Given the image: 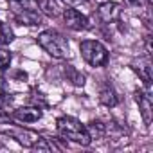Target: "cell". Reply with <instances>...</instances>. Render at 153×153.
I'll use <instances>...</instances> for the list:
<instances>
[{
  "label": "cell",
  "mask_w": 153,
  "mask_h": 153,
  "mask_svg": "<svg viewBox=\"0 0 153 153\" xmlns=\"http://www.w3.org/2000/svg\"><path fill=\"white\" fill-rule=\"evenodd\" d=\"M56 128H58V133L67 139V140H72L76 144H81V146H88L92 142V137L88 133V128L78 121L76 117H70V115H63L56 121Z\"/></svg>",
  "instance_id": "obj_1"
},
{
  "label": "cell",
  "mask_w": 153,
  "mask_h": 153,
  "mask_svg": "<svg viewBox=\"0 0 153 153\" xmlns=\"http://www.w3.org/2000/svg\"><path fill=\"white\" fill-rule=\"evenodd\" d=\"M38 45L52 58L56 59H65L68 58L70 54V45H68V40L59 34L58 31H52V29H47L43 33L38 34Z\"/></svg>",
  "instance_id": "obj_2"
},
{
  "label": "cell",
  "mask_w": 153,
  "mask_h": 153,
  "mask_svg": "<svg viewBox=\"0 0 153 153\" xmlns=\"http://www.w3.org/2000/svg\"><path fill=\"white\" fill-rule=\"evenodd\" d=\"M83 59L92 67H105L110 59L106 47L97 40H83L79 45Z\"/></svg>",
  "instance_id": "obj_3"
},
{
  "label": "cell",
  "mask_w": 153,
  "mask_h": 153,
  "mask_svg": "<svg viewBox=\"0 0 153 153\" xmlns=\"http://www.w3.org/2000/svg\"><path fill=\"white\" fill-rule=\"evenodd\" d=\"M135 101H137V105H139V112H140V115H142L144 124L149 126L151 121H153V99H151L149 88H146V90H137V92H135Z\"/></svg>",
  "instance_id": "obj_4"
},
{
  "label": "cell",
  "mask_w": 153,
  "mask_h": 153,
  "mask_svg": "<svg viewBox=\"0 0 153 153\" xmlns=\"http://www.w3.org/2000/svg\"><path fill=\"white\" fill-rule=\"evenodd\" d=\"M61 15H63L65 25H67L68 29H72V31H85V29L88 27V18H87L83 13H79L78 9L67 7V9L61 11Z\"/></svg>",
  "instance_id": "obj_5"
},
{
  "label": "cell",
  "mask_w": 153,
  "mask_h": 153,
  "mask_svg": "<svg viewBox=\"0 0 153 153\" xmlns=\"http://www.w3.org/2000/svg\"><path fill=\"white\" fill-rule=\"evenodd\" d=\"M43 115V110L40 106H22L16 108L13 112V121H20V123H36L40 121Z\"/></svg>",
  "instance_id": "obj_6"
},
{
  "label": "cell",
  "mask_w": 153,
  "mask_h": 153,
  "mask_svg": "<svg viewBox=\"0 0 153 153\" xmlns=\"http://www.w3.org/2000/svg\"><path fill=\"white\" fill-rule=\"evenodd\" d=\"M121 15V7L115 2H105L97 7V18L103 24H114Z\"/></svg>",
  "instance_id": "obj_7"
},
{
  "label": "cell",
  "mask_w": 153,
  "mask_h": 153,
  "mask_svg": "<svg viewBox=\"0 0 153 153\" xmlns=\"http://www.w3.org/2000/svg\"><path fill=\"white\" fill-rule=\"evenodd\" d=\"M99 101H101V105H105L106 108L117 106L119 97H117L115 88H114L110 83H103V87H101V90H99Z\"/></svg>",
  "instance_id": "obj_8"
},
{
  "label": "cell",
  "mask_w": 153,
  "mask_h": 153,
  "mask_svg": "<svg viewBox=\"0 0 153 153\" xmlns=\"http://www.w3.org/2000/svg\"><path fill=\"white\" fill-rule=\"evenodd\" d=\"M36 2V9H40L45 16H58L63 9H61V4H59V0H34Z\"/></svg>",
  "instance_id": "obj_9"
},
{
  "label": "cell",
  "mask_w": 153,
  "mask_h": 153,
  "mask_svg": "<svg viewBox=\"0 0 153 153\" xmlns=\"http://www.w3.org/2000/svg\"><path fill=\"white\" fill-rule=\"evenodd\" d=\"M133 70L139 74V78L149 88V85H151V61H149V56L139 59V65H133Z\"/></svg>",
  "instance_id": "obj_10"
},
{
  "label": "cell",
  "mask_w": 153,
  "mask_h": 153,
  "mask_svg": "<svg viewBox=\"0 0 153 153\" xmlns=\"http://www.w3.org/2000/svg\"><path fill=\"white\" fill-rule=\"evenodd\" d=\"M61 70H63V76L67 78V81H70L72 85H76V87H83L85 85V76L81 72H78L72 65H65Z\"/></svg>",
  "instance_id": "obj_11"
},
{
  "label": "cell",
  "mask_w": 153,
  "mask_h": 153,
  "mask_svg": "<svg viewBox=\"0 0 153 153\" xmlns=\"http://www.w3.org/2000/svg\"><path fill=\"white\" fill-rule=\"evenodd\" d=\"M13 40H15V33H13V29L9 27V24H6V22L0 20V47L9 45Z\"/></svg>",
  "instance_id": "obj_12"
},
{
  "label": "cell",
  "mask_w": 153,
  "mask_h": 153,
  "mask_svg": "<svg viewBox=\"0 0 153 153\" xmlns=\"http://www.w3.org/2000/svg\"><path fill=\"white\" fill-rule=\"evenodd\" d=\"M11 59H13V54L7 51V49H2L0 47V74L6 72L11 65Z\"/></svg>",
  "instance_id": "obj_13"
},
{
  "label": "cell",
  "mask_w": 153,
  "mask_h": 153,
  "mask_svg": "<svg viewBox=\"0 0 153 153\" xmlns=\"http://www.w3.org/2000/svg\"><path fill=\"white\" fill-rule=\"evenodd\" d=\"M124 2L128 6H131V7H142V6L149 4V0H124Z\"/></svg>",
  "instance_id": "obj_14"
},
{
  "label": "cell",
  "mask_w": 153,
  "mask_h": 153,
  "mask_svg": "<svg viewBox=\"0 0 153 153\" xmlns=\"http://www.w3.org/2000/svg\"><path fill=\"white\" fill-rule=\"evenodd\" d=\"M63 2H67V4H76V2H81V0H63Z\"/></svg>",
  "instance_id": "obj_15"
}]
</instances>
